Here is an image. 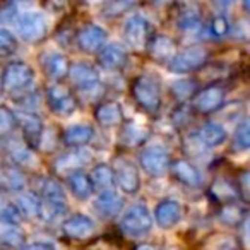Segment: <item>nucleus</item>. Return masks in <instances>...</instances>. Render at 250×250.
Segmentation results:
<instances>
[{"instance_id":"obj_1","label":"nucleus","mask_w":250,"mask_h":250,"mask_svg":"<svg viewBox=\"0 0 250 250\" xmlns=\"http://www.w3.org/2000/svg\"><path fill=\"white\" fill-rule=\"evenodd\" d=\"M151 228H153V218L147 206H144L143 202H137L130 209H127L120 219V229L132 238L147 235Z\"/></svg>"},{"instance_id":"obj_2","label":"nucleus","mask_w":250,"mask_h":250,"mask_svg":"<svg viewBox=\"0 0 250 250\" xmlns=\"http://www.w3.org/2000/svg\"><path fill=\"white\" fill-rule=\"evenodd\" d=\"M33 81H35V72L22 60L11 62L2 74V86L9 93H24L31 87Z\"/></svg>"},{"instance_id":"obj_3","label":"nucleus","mask_w":250,"mask_h":250,"mask_svg":"<svg viewBox=\"0 0 250 250\" xmlns=\"http://www.w3.org/2000/svg\"><path fill=\"white\" fill-rule=\"evenodd\" d=\"M132 93L136 101L147 111H158L161 104V86L156 77L153 76H139L134 81Z\"/></svg>"},{"instance_id":"obj_4","label":"nucleus","mask_w":250,"mask_h":250,"mask_svg":"<svg viewBox=\"0 0 250 250\" xmlns=\"http://www.w3.org/2000/svg\"><path fill=\"white\" fill-rule=\"evenodd\" d=\"M16 26H18V33L24 42L35 43L42 40L46 35V18L38 11H26L21 12L16 19Z\"/></svg>"},{"instance_id":"obj_5","label":"nucleus","mask_w":250,"mask_h":250,"mask_svg":"<svg viewBox=\"0 0 250 250\" xmlns=\"http://www.w3.org/2000/svg\"><path fill=\"white\" fill-rule=\"evenodd\" d=\"M206 57H208V53H206V50L202 46H188V48L178 52L168 65H170V70H173V72L185 74L204 65Z\"/></svg>"},{"instance_id":"obj_6","label":"nucleus","mask_w":250,"mask_h":250,"mask_svg":"<svg viewBox=\"0 0 250 250\" xmlns=\"http://www.w3.org/2000/svg\"><path fill=\"white\" fill-rule=\"evenodd\" d=\"M46 101H48L50 108H52L55 113L59 115H72L77 108L76 98L72 96L69 89H67L63 84H52V86L46 89Z\"/></svg>"},{"instance_id":"obj_7","label":"nucleus","mask_w":250,"mask_h":250,"mask_svg":"<svg viewBox=\"0 0 250 250\" xmlns=\"http://www.w3.org/2000/svg\"><path fill=\"white\" fill-rule=\"evenodd\" d=\"M124 33L127 42L136 48H143L144 45H149L151 40V24L143 14H134L130 16L124 26Z\"/></svg>"},{"instance_id":"obj_8","label":"nucleus","mask_w":250,"mask_h":250,"mask_svg":"<svg viewBox=\"0 0 250 250\" xmlns=\"http://www.w3.org/2000/svg\"><path fill=\"white\" fill-rule=\"evenodd\" d=\"M139 163L149 175L158 177V175H163L170 167V154L165 147L151 146L141 153Z\"/></svg>"},{"instance_id":"obj_9","label":"nucleus","mask_w":250,"mask_h":250,"mask_svg":"<svg viewBox=\"0 0 250 250\" xmlns=\"http://www.w3.org/2000/svg\"><path fill=\"white\" fill-rule=\"evenodd\" d=\"M115 182L125 194H136L141 187V177L137 167L132 161H118L115 167Z\"/></svg>"},{"instance_id":"obj_10","label":"nucleus","mask_w":250,"mask_h":250,"mask_svg":"<svg viewBox=\"0 0 250 250\" xmlns=\"http://www.w3.org/2000/svg\"><path fill=\"white\" fill-rule=\"evenodd\" d=\"M69 76L81 91H93L100 86V74L87 62H74L70 65Z\"/></svg>"},{"instance_id":"obj_11","label":"nucleus","mask_w":250,"mask_h":250,"mask_svg":"<svg viewBox=\"0 0 250 250\" xmlns=\"http://www.w3.org/2000/svg\"><path fill=\"white\" fill-rule=\"evenodd\" d=\"M223 101H225V91L219 86H209L195 96L194 106L201 113H211L221 106Z\"/></svg>"},{"instance_id":"obj_12","label":"nucleus","mask_w":250,"mask_h":250,"mask_svg":"<svg viewBox=\"0 0 250 250\" xmlns=\"http://www.w3.org/2000/svg\"><path fill=\"white\" fill-rule=\"evenodd\" d=\"M94 221L87 214H74L63 221V233L70 238H87L94 231Z\"/></svg>"},{"instance_id":"obj_13","label":"nucleus","mask_w":250,"mask_h":250,"mask_svg":"<svg viewBox=\"0 0 250 250\" xmlns=\"http://www.w3.org/2000/svg\"><path fill=\"white\" fill-rule=\"evenodd\" d=\"M106 31H104L101 26L98 24H87L86 28H83V31L79 33V38H77V42H79V46L84 50V52H96V50H100L101 46L104 45V42H106Z\"/></svg>"},{"instance_id":"obj_14","label":"nucleus","mask_w":250,"mask_h":250,"mask_svg":"<svg viewBox=\"0 0 250 250\" xmlns=\"http://www.w3.org/2000/svg\"><path fill=\"white\" fill-rule=\"evenodd\" d=\"M18 122L21 124L22 132L26 136V141L36 146L42 143L43 139V122L38 115L31 113V111H22L18 115Z\"/></svg>"},{"instance_id":"obj_15","label":"nucleus","mask_w":250,"mask_h":250,"mask_svg":"<svg viewBox=\"0 0 250 250\" xmlns=\"http://www.w3.org/2000/svg\"><path fill=\"white\" fill-rule=\"evenodd\" d=\"M180 216H182L180 202L173 201V199H165V201H161L160 204H158L154 218H156L160 226H163V228H171V226L180 221Z\"/></svg>"},{"instance_id":"obj_16","label":"nucleus","mask_w":250,"mask_h":250,"mask_svg":"<svg viewBox=\"0 0 250 250\" xmlns=\"http://www.w3.org/2000/svg\"><path fill=\"white\" fill-rule=\"evenodd\" d=\"M100 63L101 67L108 70H117L127 63V52L118 43H110L106 45L100 53Z\"/></svg>"},{"instance_id":"obj_17","label":"nucleus","mask_w":250,"mask_h":250,"mask_svg":"<svg viewBox=\"0 0 250 250\" xmlns=\"http://www.w3.org/2000/svg\"><path fill=\"white\" fill-rule=\"evenodd\" d=\"M43 67H45V72L50 79L59 81L63 76L70 72V67L67 59L60 52H50L43 57Z\"/></svg>"},{"instance_id":"obj_18","label":"nucleus","mask_w":250,"mask_h":250,"mask_svg":"<svg viewBox=\"0 0 250 250\" xmlns=\"http://www.w3.org/2000/svg\"><path fill=\"white\" fill-rule=\"evenodd\" d=\"M94 129L87 124H76L70 125L63 132V143L69 147H83L93 139Z\"/></svg>"},{"instance_id":"obj_19","label":"nucleus","mask_w":250,"mask_h":250,"mask_svg":"<svg viewBox=\"0 0 250 250\" xmlns=\"http://www.w3.org/2000/svg\"><path fill=\"white\" fill-rule=\"evenodd\" d=\"M226 137H228L226 129L221 124H214V122L204 124L197 132V139L201 141L204 146H209V147L221 146L226 141Z\"/></svg>"},{"instance_id":"obj_20","label":"nucleus","mask_w":250,"mask_h":250,"mask_svg":"<svg viewBox=\"0 0 250 250\" xmlns=\"http://www.w3.org/2000/svg\"><path fill=\"white\" fill-rule=\"evenodd\" d=\"M149 53L153 55V59L160 60V62H168L170 63L171 60L175 59L177 55V48H175V43L171 42L168 36L158 35L151 40L149 43Z\"/></svg>"},{"instance_id":"obj_21","label":"nucleus","mask_w":250,"mask_h":250,"mask_svg":"<svg viewBox=\"0 0 250 250\" xmlns=\"http://www.w3.org/2000/svg\"><path fill=\"white\" fill-rule=\"evenodd\" d=\"M67 182H69L70 192L74 194V197H77L79 201H86V199L91 197V194H93V188H94L93 182H91V178L87 177L86 173H83L81 170L69 173Z\"/></svg>"},{"instance_id":"obj_22","label":"nucleus","mask_w":250,"mask_h":250,"mask_svg":"<svg viewBox=\"0 0 250 250\" xmlns=\"http://www.w3.org/2000/svg\"><path fill=\"white\" fill-rule=\"evenodd\" d=\"M94 117L103 127H115L122 122L124 113H122V106L115 101H106V103L100 104L94 111Z\"/></svg>"},{"instance_id":"obj_23","label":"nucleus","mask_w":250,"mask_h":250,"mask_svg":"<svg viewBox=\"0 0 250 250\" xmlns=\"http://www.w3.org/2000/svg\"><path fill=\"white\" fill-rule=\"evenodd\" d=\"M122 206H124L122 197L115 190L101 192L96 199V209L100 211V214L104 216V218H111V216L118 214Z\"/></svg>"},{"instance_id":"obj_24","label":"nucleus","mask_w":250,"mask_h":250,"mask_svg":"<svg viewBox=\"0 0 250 250\" xmlns=\"http://www.w3.org/2000/svg\"><path fill=\"white\" fill-rule=\"evenodd\" d=\"M173 173L182 184L188 185V187H199L202 184V177L199 170L185 160H180L173 165Z\"/></svg>"},{"instance_id":"obj_25","label":"nucleus","mask_w":250,"mask_h":250,"mask_svg":"<svg viewBox=\"0 0 250 250\" xmlns=\"http://www.w3.org/2000/svg\"><path fill=\"white\" fill-rule=\"evenodd\" d=\"M0 182H2V187L5 190L11 192H18L24 188V175L21 173L18 167L14 165H4L2 171H0Z\"/></svg>"},{"instance_id":"obj_26","label":"nucleus","mask_w":250,"mask_h":250,"mask_svg":"<svg viewBox=\"0 0 250 250\" xmlns=\"http://www.w3.org/2000/svg\"><path fill=\"white\" fill-rule=\"evenodd\" d=\"M5 149L9 151L12 161L18 165H29V167H35L36 165V156L33 154V151L26 146L24 143H19V141H9L5 143Z\"/></svg>"},{"instance_id":"obj_27","label":"nucleus","mask_w":250,"mask_h":250,"mask_svg":"<svg viewBox=\"0 0 250 250\" xmlns=\"http://www.w3.org/2000/svg\"><path fill=\"white\" fill-rule=\"evenodd\" d=\"M67 211L65 199H43L42 201V211H40V218L43 221H57L62 218Z\"/></svg>"},{"instance_id":"obj_28","label":"nucleus","mask_w":250,"mask_h":250,"mask_svg":"<svg viewBox=\"0 0 250 250\" xmlns=\"http://www.w3.org/2000/svg\"><path fill=\"white\" fill-rule=\"evenodd\" d=\"M89 160H91V154L86 153V151H70V153L63 154V156H60L57 160V168L60 171H67V170L77 171L76 168L84 167Z\"/></svg>"},{"instance_id":"obj_29","label":"nucleus","mask_w":250,"mask_h":250,"mask_svg":"<svg viewBox=\"0 0 250 250\" xmlns=\"http://www.w3.org/2000/svg\"><path fill=\"white\" fill-rule=\"evenodd\" d=\"M91 182L101 192L111 190V185L115 182V171L110 167H106V165H98L91 171Z\"/></svg>"},{"instance_id":"obj_30","label":"nucleus","mask_w":250,"mask_h":250,"mask_svg":"<svg viewBox=\"0 0 250 250\" xmlns=\"http://www.w3.org/2000/svg\"><path fill=\"white\" fill-rule=\"evenodd\" d=\"M16 206L21 211V214L28 218H36L42 211V201L33 194H21L16 199Z\"/></svg>"},{"instance_id":"obj_31","label":"nucleus","mask_w":250,"mask_h":250,"mask_svg":"<svg viewBox=\"0 0 250 250\" xmlns=\"http://www.w3.org/2000/svg\"><path fill=\"white\" fill-rule=\"evenodd\" d=\"M2 243L9 247H21L22 245V229L19 228V225H4L2 223Z\"/></svg>"},{"instance_id":"obj_32","label":"nucleus","mask_w":250,"mask_h":250,"mask_svg":"<svg viewBox=\"0 0 250 250\" xmlns=\"http://www.w3.org/2000/svg\"><path fill=\"white\" fill-rule=\"evenodd\" d=\"M146 137H147V130L136 124L125 125L124 130H122V141H125L127 144H132V146L141 144Z\"/></svg>"},{"instance_id":"obj_33","label":"nucleus","mask_w":250,"mask_h":250,"mask_svg":"<svg viewBox=\"0 0 250 250\" xmlns=\"http://www.w3.org/2000/svg\"><path fill=\"white\" fill-rule=\"evenodd\" d=\"M235 143L240 149H250V117L238 124L235 132Z\"/></svg>"},{"instance_id":"obj_34","label":"nucleus","mask_w":250,"mask_h":250,"mask_svg":"<svg viewBox=\"0 0 250 250\" xmlns=\"http://www.w3.org/2000/svg\"><path fill=\"white\" fill-rule=\"evenodd\" d=\"M206 250H238V247L229 236H214L208 242Z\"/></svg>"},{"instance_id":"obj_35","label":"nucleus","mask_w":250,"mask_h":250,"mask_svg":"<svg viewBox=\"0 0 250 250\" xmlns=\"http://www.w3.org/2000/svg\"><path fill=\"white\" fill-rule=\"evenodd\" d=\"M16 122H18V117H16L9 108H5V106L0 108V130H2L4 136L14 129Z\"/></svg>"},{"instance_id":"obj_36","label":"nucleus","mask_w":250,"mask_h":250,"mask_svg":"<svg viewBox=\"0 0 250 250\" xmlns=\"http://www.w3.org/2000/svg\"><path fill=\"white\" fill-rule=\"evenodd\" d=\"M0 216H2V223H4V225H19L21 211H19L16 204H4L2 206Z\"/></svg>"},{"instance_id":"obj_37","label":"nucleus","mask_w":250,"mask_h":250,"mask_svg":"<svg viewBox=\"0 0 250 250\" xmlns=\"http://www.w3.org/2000/svg\"><path fill=\"white\" fill-rule=\"evenodd\" d=\"M201 28V16L197 12H185L180 18V29L184 31H199Z\"/></svg>"},{"instance_id":"obj_38","label":"nucleus","mask_w":250,"mask_h":250,"mask_svg":"<svg viewBox=\"0 0 250 250\" xmlns=\"http://www.w3.org/2000/svg\"><path fill=\"white\" fill-rule=\"evenodd\" d=\"M16 50V38L11 35V31H7L5 28L0 29V52L2 55L7 57Z\"/></svg>"},{"instance_id":"obj_39","label":"nucleus","mask_w":250,"mask_h":250,"mask_svg":"<svg viewBox=\"0 0 250 250\" xmlns=\"http://www.w3.org/2000/svg\"><path fill=\"white\" fill-rule=\"evenodd\" d=\"M211 33L216 36V38H223L229 33V22L225 16H216L211 22Z\"/></svg>"},{"instance_id":"obj_40","label":"nucleus","mask_w":250,"mask_h":250,"mask_svg":"<svg viewBox=\"0 0 250 250\" xmlns=\"http://www.w3.org/2000/svg\"><path fill=\"white\" fill-rule=\"evenodd\" d=\"M192 89H194V86H192L188 81H178V83L173 86V91L182 98H187L188 94L192 93Z\"/></svg>"},{"instance_id":"obj_41","label":"nucleus","mask_w":250,"mask_h":250,"mask_svg":"<svg viewBox=\"0 0 250 250\" xmlns=\"http://www.w3.org/2000/svg\"><path fill=\"white\" fill-rule=\"evenodd\" d=\"M22 250H55V245L50 242H33L26 245Z\"/></svg>"},{"instance_id":"obj_42","label":"nucleus","mask_w":250,"mask_h":250,"mask_svg":"<svg viewBox=\"0 0 250 250\" xmlns=\"http://www.w3.org/2000/svg\"><path fill=\"white\" fill-rule=\"evenodd\" d=\"M240 182H242L243 194H245V197L250 201V171H245V173L242 175V178H240Z\"/></svg>"},{"instance_id":"obj_43","label":"nucleus","mask_w":250,"mask_h":250,"mask_svg":"<svg viewBox=\"0 0 250 250\" xmlns=\"http://www.w3.org/2000/svg\"><path fill=\"white\" fill-rule=\"evenodd\" d=\"M243 242H245V247L250 249V218L245 221V226H243Z\"/></svg>"},{"instance_id":"obj_44","label":"nucleus","mask_w":250,"mask_h":250,"mask_svg":"<svg viewBox=\"0 0 250 250\" xmlns=\"http://www.w3.org/2000/svg\"><path fill=\"white\" fill-rule=\"evenodd\" d=\"M136 250H158V249H154L153 245H147V243H143V245H139Z\"/></svg>"},{"instance_id":"obj_45","label":"nucleus","mask_w":250,"mask_h":250,"mask_svg":"<svg viewBox=\"0 0 250 250\" xmlns=\"http://www.w3.org/2000/svg\"><path fill=\"white\" fill-rule=\"evenodd\" d=\"M245 9H249L250 11V2H245Z\"/></svg>"}]
</instances>
